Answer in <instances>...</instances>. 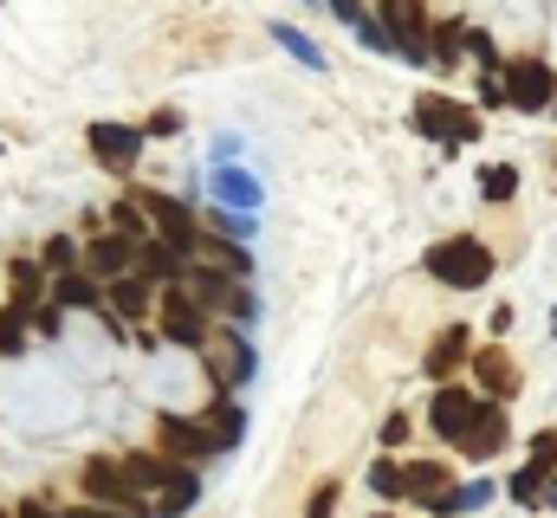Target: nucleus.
<instances>
[{
	"label": "nucleus",
	"mask_w": 557,
	"mask_h": 518,
	"mask_svg": "<svg viewBox=\"0 0 557 518\" xmlns=\"http://www.w3.org/2000/svg\"><path fill=\"white\" fill-rule=\"evenodd\" d=\"M273 33H278V46H285V52H298L305 65H324V59H318V46H311V39H305L298 26H273Z\"/></svg>",
	"instance_id": "obj_30"
},
{
	"label": "nucleus",
	"mask_w": 557,
	"mask_h": 518,
	"mask_svg": "<svg viewBox=\"0 0 557 518\" xmlns=\"http://www.w3.org/2000/svg\"><path fill=\"white\" fill-rule=\"evenodd\" d=\"M552 331H557V318H552Z\"/></svg>",
	"instance_id": "obj_41"
},
{
	"label": "nucleus",
	"mask_w": 557,
	"mask_h": 518,
	"mask_svg": "<svg viewBox=\"0 0 557 518\" xmlns=\"http://www.w3.org/2000/svg\"><path fill=\"white\" fill-rule=\"evenodd\" d=\"M137 272H143V279H156V285H182V279H188V254H182V247H169V240H143Z\"/></svg>",
	"instance_id": "obj_15"
},
{
	"label": "nucleus",
	"mask_w": 557,
	"mask_h": 518,
	"mask_svg": "<svg viewBox=\"0 0 557 518\" xmlns=\"http://www.w3.org/2000/svg\"><path fill=\"white\" fill-rule=\"evenodd\" d=\"M473 415H480V395L473 388H454L441 383L434 388V408H428V428H434V441H467V428H473Z\"/></svg>",
	"instance_id": "obj_9"
},
{
	"label": "nucleus",
	"mask_w": 557,
	"mask_h": 518,
	"mask_svg": "<svg viewBox=\"0 0 557 518\" xmlns=\"http://www.w3.org/2000/svg\"><path fill=\"white\" fill-rule=\"evenodd\" d=\"M337 513V480H318L311 486V506H305V518H331Z\"/></svg>",
	"instance_id": "obj_31"
},
{
	"label": "nucleus",
	"mask_w": 557,
	"mask_h": 518,
	"mask_svg": "<svg viewBox=\"0 0 557 518\" xmlns=\"http://www.w3.org/2000/svg\"><path fill=\"white\" fill-rule=\"evenodd\" d=\"M370 480V493L389 506V499H409V460H389V454H376V467L363 473Z\"/></svg>",
	"instance_id": "obj_20"
},
{
	"label": "nucleus",
	"mask_w": 557,
	"mask_h": 518,
	"mask_svg": "<svg viewBox=\"0 0 557 518\" xmlns=\"http://www.w3.org/2000/svg\"><path fill=\"white\" fill-rule=\"evenodd\" d=\"M552 111H557V104H552Z\"/></svg>",
	"instance_id": "obj_43"
},
{
	"label": "nucleus",
	"mask_w": 557,
	"mask_h": 518,
	"mask_svg": "<svg viewBox=\"0 0 557 518\" xmlns=\"http://www.w3.org/2000/svg\"><path fill=\"white\" fill-rule=\"evenodd\" d=\"M512 499H519L525 513L552 506V473H545V467H519V473H512Z\"/></svg>",
	"instance_id": "obj_23"
},
{
	"label": "nucleus",
	"mask_w": 557,
	"mask_h": 518,
	"mask_svg": "<svg viewBox=\"0 0 557 518\" xmlns=\"http://www.w3.org/2000/svg\"><path fill=\"white\" fill-rule=\"evenodd\" d=\"M124 473L137 480L143 493H169L175 473H182V460H169V454H124Z\"/></svg>",
	"instance_id": "obj_16"
},
{
	"label": "nucleus",
	"mask_w": 557,
	"mask_h": 518,
	"mask_svg": "<svg viewBox=\"0 0 557 518\" xmlns=\"http://www.w3.org/2000/svg\"><path fill=\"white\" fill-rule=\"evenodd\" d=\"M416 130L434 136V143H447V149H460V143L480 136V118L467 104H454V98H416Z\"/></svg>",
	"instance_id": "obj_5"
},
{
	"label": "nucleus",
	"mask_w": 557,
	"mask_h": 518,
	"mask_svg": "<svg viewBox=\"0 0 557 518\" xmlns=\"http://www.w3.org/2000/svg\"><path fill=\"white\" fill-rule=\"evenodd\" d=\"M331 7H337V13H344V20H350V26H357V33H363V26H370V20H363V7H357V0H331Z\"/></svg>",
	"instance_id": "obj_38"
},
{
	"label": "nucleus",
	"mask_w": 557,
	"mask_h": 518,
	"mask_svg": "<svg viewBox=\"0 0 557 518\" xmlns=\"http://www.w3.org/2000/svg\"><path fill=\"white\" fill-rule=\"evenodd\" d=\"M480 506H493V480H467V486H454V493L434 506V518H460V513H480Z\"/></svg>",
	"instance_id": "obj_21"
},
{
	"label": "nucleus",
	"mask_w": 557,
	"mask_h": 518,
	"mask_svg": "<svg viewBox=\"0 0 557 518\" xmlns=\"http://www.w3.org/2000/svg\"><path fill=\"white\" fill-rule=\"evenodd\" d=\"M182 285H188V298H195L201 311H227V305L240 311V298H247V292H234V285H227V272H201V266H188V279H182Z\"/></svg>",
	"instance_id": "obj_14"
},
{
	"label": "nucleus",
	"mask_w": 557,
	"mask_h": 518,
	"mask_svg": "<svg viewBox=\"0 0 557 518\" xmlns=\"http://www.w3.org/2000/svg\"><path fill=\"white\" fill-rule=\"evenodd\" d=\"M72 518H124V513H111V506H72Z\"/></svg>",
	"instance_id": "obj_39"
},
{
	"label": "nucleus",
	"mask_w": 557,
	"mask_h": 518,
	"mask_svg": "<svg viewBox=\"0 0 557 518\" xmlns=\"http://www.w3.org/2000/svg\"><path fill=\"white\" fill-rule=\"evenodd\" d=\"M421 370H428V383H447L454 370H473V331H467V324H447V331L428 344Z\"/></svg>",
	"instance_id": "obj_11"
},
{
	"label": "nucleus",
	"mask_w": 557,
	"mask_h": 518,
	"mask_svg": "<svg viewBox=\"0 0 557 518\" xmlns=\"http://www.w3.org/2000/svg\"><path fill=\"white\" fill-rule=\"evenodd\" d=\"M182 130V111H156L149 124H143V136H175Z\"/></svg>",
	"instance_id": "obj_35"
},
{
	"label": "nucleus",
	"mask_w": 557,
	"mask_h": 518,
	"mask_svg": "<svg viewBox=\"0 0 557 518\" xmlns=\"http://www.w3.org/2000/svg\"><path fill=\"white\" fill-rule=\"evenodd\" d=\"M85 499L111 506V513H131V518H156V506H143V486L124 473V460H91L85 467Z\"/></svg>",
	"instance_id": "obj_2"
},
{
	"label": "nucleus",
	"mask_w": 557,
	"mask_h": 518,
	"mask_svg": "<svg viewBox=\"0 0 557 518\" xmlns=\"http://www.w3.org/2000/svg\"><path fill=\"white\" fill-rule=\"evenodd\" d=\"M512 441V421H506V402H480V415H473V428H467V441H460V454L467 460H493L499 447Z\"/></svg>",
	"instance_id": "obj_12"
},
{
	"label": "nucleus",
	"mask_w": 557,
	"mask_h": 518,
	"mask_svg": "<svg viewBox=\"0 0 557 518\" xmlns=\"http://www.w3.org/2000/svg\"><path fill=\"white\" fill-rule=\"evenodd\" d=\"M480 195H486V201H512V195H519V169H512V162L480 169Z\"/></svg>",
	"instance_id": "obj_28"
},
{
	"label": "nucleus",
	"mask_w": 557,
	"mask_h": 518,
	"mask_svg": "<svg viewBox=\"0 0 557 518\" xmlns=\"http://www.w3.org/2000/svg\"><path fill=\"white\" fill-rule=\"evenodd\" d=\"M499 78H506L512 111H525V118H539V111H552L557 104V72L545 65V59H512Z\"/></svg>",
	"instance_id": "obj_3"
},
{
	"label": "nucleus",
	"mask_w": 557,
	"mask_h": 518,
	"mask_svg": "<svg viewBox=\"0 0 557 518\" xmlns=\"http://www.w3.org/2000/svg\"><path fill=\"white\" fill-rule=\"evenodd\" d=\"M195 499H201V480L182 467V473H175V486H169V493H156V518H182Z\"/></svg>",
	"instance_id": "obj_25"
},
{
	"label": "nucleus",
	"mask_w": 557,
	"mask_h": 518,
	"mask_svg": "<svg viewBox=\"0 0 557 518\" xmlns=\"http://www.w3.org/2000/svg\"><path fill=\"white\" fill-rule=\"evenodd\" d=\"M137 259H143V247L131 240V234H117V227H111V234H98V240L85 247V272L117 285V279H131V272H137Z\"/></svg>",
	"instance_id": "obj_10"
},
{
	"label": "nucleus",
	"mask_w": 557,
	"mask_h": 518,
	"mask_svg": "<svg viewBox=\"0 0 557 518\" xmlns=\"http://www.w3.org/2000/svg\"><path fill=\"white\" fill-rule=\"evenodd\" d=\"M20 518H72V513H52L46 499H20Z\"/></svg>",
	"instance_id": "obj_37"
},
{
	"label": "nucleus",
	"mask_w": 557,
	"mask_h": 518,
	"mask_svg": "<svg viewBox=\"0 0 557 518\" xmlns=\"http://www.w3.org/2000/svg\"><path fill=\"white\" fill-rule=\"evenodd\" d=\"M532 467H545V473H557V428H545V434L532 441Z\"/></svg>",
	"instance_id": "obj_33"
},
{
	"label": "nucleus",
	"mask_w": 557,
	"mask_h": 518,
	"mask_svg": "<svg viewBox=\"0 0 557 518\" xmlns=\"http://www.w3.org/2000/svg\"><path fill=\"white\" fill-rule=\"evenodd\" d=\"M552 506H557V480H552Z\"/></svg>",
	"instance_id": "obj_40"
},
{
	"label": "nucleus",
	"mask_w": 557,
	"mask_h": 518,
	"mask_svg": "<svg viewBox=\"0 0 557 518\" xmlns=\"http://www.w3.org/2000/svg\"><path fill=\"white\" fill-rule=\"evenodd\" d=\"M52 305H59V311H72V305H85V311H111V298H104L85 272H65V279L52 285Z\"/></svg>",
	"instance_id": "obj_19"
},
{
	"label": "nucleus",
	"mask_w": 557,
	"mask_h": 518,
	"mask_svg": "<svg viewBox=\"0 0 557 518\" xmlns=\"http://www.w3.org/2000/svg\"><path fill=\"white\" fill-rule=\"evenodd\" d=\"M26 337H33V311H26V305H7V311H0V357H20Z\"/></svg>",
	"instance_id": "obj_26"
},
{
	"label": "nucleus",
	"mask_w": 557,
	"mask_h": 518,
	"mask_svg": "<svg viewBox=\"0 0 557 518\" xmlns=\"http://www.w3.org/2000/svg\"><path fill=\"white\" fill-rule=\"evenodd\" d=\"M162 454L169 460H182V467H201V460H214L221 454V441H214V428L208 421H188V415H162Z\"/></svg>",
	"instance_id": "obj_6"
},
{
	"label": "nucleus",
	"mask_w": 557,
	"mask_h": 518,
	"mask_svg": "<svg viewBox=\"0 0 557 518\" xmlns=\"http://www.w3.org/2000/svg\"><path fill=\"white\" fill-rule=\"evenodd\" d=\"M7 285H13V305H26V311L46 305V266L39 259H13L7 266Z\"/></svg>",
	"instance_id": "obj_18"
},
{
	"label": "nucleus",
	"mask_w": 557,
	"mask_h": 518,
	"mask_svg": "<svg viewBox=\"0 0 557 518\" xmlns=\"http://www.w3.org/2000/svg\"><path fill=\"white\" fill-rule=\"evenodd\" d=\"M376 518H389V513H376Z\"/></svg>",
	"instance_id": "obj_42"
},
{
	"label": "nucleus",
	"mask_w": 557,
	"mask_h": 518,
	"mask_svg": "<svg viewBox=\"0 0 557 518\" xmlns=\"http://www.w3.org/2000/svg\"><path fill=\"white\" fill-rule=\"evenodd\" d=\"M111 311H124V324H131V318H149V279H143V272H131V279L111 285Z\"/></svg>",
	"instance_id": "obj_24"
},
{
	"label": "nucleus",
	"mask_w": 557,
	"mask_h": 518,
	"mask_svg": "<svg viewBox=\"0 0 557 518\" xmlns=\"http://www.w3.org/2000/svg\"><path fill=\"white\" fill-rule=\"evenodd\" d=\"M33 331H46V337L59 331V305H52V298H46V305H33Z\"/></svg>",
	"instance_id": "obj_36"
},
{
	"label": "nucleus",
	"mask_w": 557,
	"mask_h": 518,
	"mask_svg": "<svg viewBox=\"0 0 557 518\" xmlns=\"http://www.w3.org/2000/svg\"><path fill=\"white\" fill-rule=\"evenodd\" d=\"M39 266H46L52 279H65V272H78V266H85V247H78L72 234H52V240H46V254H39Z\"/></svg>",
	"instance_id": "obj_27"
},
{
	"label": "nucleus",
	"mask_w": 557,
	"mask_h": 518,
	"mask_svg": "<svg viewBox=\"0 0 557 518\" xmlns=\"http://www.w3.org/2000/svg\"><path fill=\"white\" fill-rule=\"evenodd\" d=\"M208 428H214V441L221 447H240V434H247V415H240V402H208Z\"/></svg>",
	"instance_id": "obj_22"
},
{
	"label": "nucleus",
	"mask_w": 557,
	"mask_h": 518,
	"mask_svg": "<svg viewBox=\"0 0 557 518\" xmlns=\"http://www.w3.org/2000/svg\"><path fill=\"white\" fill-rule=\"evenodd\" d=\"M143 214L156 221V240L182 247L188 259L201 254V221H195V208H182L175 195H143Z\"/></svg>",
	"instance_id": "obj_7"
},
{
	"label": "nucleus",
	"mask_w": 557,
	"mask_h": 518,
	"mask_svg": "<svg viewBox=\"0 0 557 518\" xmlns=\"http://www.w3.org/2000/svg\"><path fill=\"white\" fill-rule=\"evenodd\" d=\"M493 266L499 259L486 254V240H473V234H454V240H434L428 247V272L441 285H454V292H480L493 279Z\"/></svg>",
	"instance_id": "obj_1"
},
{
	"label": "nucleus",
	"mask_w": 557,
	"mask_h": 518,
	"mask_svg": "<svg viewBox=\"0 0 557 518\" xmlns=\"http://www.w3.org/2000/svg\"><path fill=\"white\" fill-rule=\"evenodd\" d=\"M454 46H467V26H460V20H447V26H434V59H441V65H454V59H460Z\"/></svg>",
	"instance_id": "obj_29"
},
{
	"label": "nucleus",
	"mask_w": 557,
	"mask_h": 518,
	"mask_svg": "<svg viewBox=\"0 0 557 518\" xmlns=\"http://www.w3.org/2000/svg\"><path fill=\"white\" fill-rule=\"evenodd\" d=\"M480 104H486V111H512V98H506V78H486V72H480Z\"/></svg>",
	"instance_id": "obj_32"
},
{
	"label": "nucleus",
	"mask_w": 557,
	"mask_h": 518,
	"mask_svg": "<svg viewBox=\"0 0 557 518\" xmlns=\"http://www.w3.org/2000/svg\"><path fill=\"white\" fill-rule=\"evenodd\" d=\"M447 493H454V473H447V467H434V460H409V499H421V506L434 513Z\"/></svg>",
	"instance_id": "obj_17"
},
{
	"label": "nucleus",
	"mask_w": 557,
	"mask_h": 518,
	"mask_svg": "<svg viewBox=\"0 0 557 518\" xmlns=\"http://www.w3.org/2000/svg\"><path fill=\"white\" fill-rule=\"evenodd\" d=\"M143 124H91L85 130V149L104 162V169H117V175H131L137 169V156H143Z\"/></svg>",
	"instance_id": "obj_8"
},
{
	"label": "nucleus",
	"mask_w": 557,
	"mask_h": 518,
	"mask_svg": "<svg viewBox=\"0 0 557 518\" xmlns=\"http://www.w3.org/2000/svg\"><path fill=\"white\" fill-rule=\"evenodd\" d=\"M409 428H416L409 415H389V421H383V447H403V441H409Z\"/></svg>",
	"instance_id": "obj_34"
},
{
	"label": "nucleus",
	"mask_w": 557,
	"mask_h": 518,
	"mask_svg": "<svg viewBox=\"0 0 557 518\" xmlns=\"http://www.w3.org/2000/svg\"><path fill=\"white\" fill-rule=\"evenodd\" d=\"M156 311H162V337H169V344H182V350L208 344V331H214V311H201V305L188 298V285H169Z\"/></svg>",
	"instance_id": "obj_4"
},
{
	"label": "nucleus",
	"mask_w": 557,
	"mask_h": 518,
	"mask_svg": "<svg viewBox=\"0 0 557 518\" xmlns=\"http://www.w3.org/2000/svg\"><path fill=\"white\" fill-rule=\"evenodd\" d=\"M473 383L486 388V402H512L519 395V363L499 344H486V350H473Z\"/></svg>",
	"instance_id": "obj_13"
}]
</instances>
